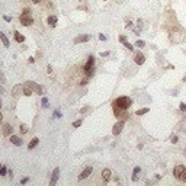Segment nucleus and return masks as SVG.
I'll use <instances>...</instances> for the list:
<instances>
[{
    "label": "nucleus",
    "mask_w": 186,
    "mask_h": 186,
    "mask_svg": "<svg viewBox=\"0 0 186 186\" xmlns=\"http://www.w3.org/2000/svg\"><path fill=\"white\" fill-rule=\"evenodd\" d=\"M170 141H172V143H175V144H176V143H177L179 140H177V137H176V135H173V137H172V140H170Z\"/></svg>",
    "instance_id": "nucleus-32"
},
{
    "label": "nucleus",
    "mask_w": 186,
    "mask_h": 186,
    "mask_svg": "<svg viewBox=\"0 0 186 186\" xmlns=\"http://www.w3.org/2000/svg\"><path fill=\"white\" fill-rule=\"evenodd\" d=\"M19 20H20L22 25H25V26H31V25L34 23V18H32V15H28V13H22L20 18H19Z\"/></svg>",
    "instance_id": "nucleus-2"
},
{
    "label": "nucleus",
    "mask_w": 186,
    "mask_h": 186,
    "mask_svg": "<svg viewBox=\"0 0 186 186\" xmlns=\"http://www.w3.org/2000/svg\"><path fill=\"white\" fill-rule=\"evenodd\" d=\"M0 39H2V42H3L5 47H9V39L6 38V35L3 32H0Z\"/></svg>",
    "instance_id": "nucleus-18"
},
{
    "label": "nucleus",
    "mask_w": 186,
    "mask_h": 186,
    "mask_svg": "<svg viewBox=\"0 0 186 186\" xmlns=\"http://www.w3.org/2000/svg\"><path fill=\"white\" fill-rule=\"evenodd\" d=\"M26 86H29L34 93H36V95H42V87H41L39 84H36V83H34V81H28Z\"/></svg>",
    "instance_id": "nucleus-6"
},
{
    "label": "nucleus",
    "mask_w": 186,
    "mask_h": 186,
    "mask_svg": "<svg viewBox=\"0 0 186 186\" xmlns=\"http://www.w3.org/2000/svg\"><path fill=\"white\" fill-rule=\"evenodd\" d=\"M12 131H13V128H12L10 124H5V125H3V129H2V132H3L5 137H10V135H12Z\"/></svg>",
    "instance_id": "nucleus-11"
},
{
    "label": "nucleus",
    "mask_w": 186,
    "mask_h": 186,
    "mask_svg": "<svg viewBox=\"0 0 186 186\" xmlns=\"http://www.w3.org/2000/svg\"><path fill=\"white\" fill-rule=\"evenodd\" d=\"M125 48L128 49V51H134V45H131L129 42H125Z\"/></svg>",
    "instance_id": "nucleus-25"
},
{
    "label": "nucleus",
    "mask_w": 186,
    "mask_h": 186,
    "mask_svg": "<svg viewBox=\"0 0 186 186\" xmlns=\"http://www.w3.org/2000/svg\"><path fill=\"white\" fill-rule=\"evenodd\" d=\"M185 172H186V167H185L183 164H179V166H176L175 169H173V175H175L176 179H182V176H183Z\"/></svg>",
    "instance_id": "nucleus-3"
},
{
    "label": "nucleus",
    "mask_w": 186,
    "mask_h": 186,
    "mask_svg": "<svg viewBox=\"0 0 186 186\" xmlns=\"http://www.w3.org/2000/svg\"><path fill=\"white\" fill-rule=\"evenodd\" d=\"M6 173H7V169H6V167H2V169H0V176H5Z\"/></svg>",
    "instance_id": "nucleus-26"
},
{
    "label": "nucleus",
    "mask_w": 186,
    "mask_h": 186,
    "mask_svg": "<svg viewBox=\"0 0 186 186\" xmlns=\"http://www.w3.org/2000/svg\"><path fill=\"white\" fill-rule=\"evenodd\" d=\"M183 81H186V77H185V79H183Z\"/></svg>",
    "instance_id": "nucleus-40"
},
{
    "label": "nucleus",
    "mask_w": 186,
    "mask_h": 186,
    "mask_svg": "<svg viewBox=\"0 0 186 186\" xmlns=\"http://www.w3.org/2000/svg\"><path fill=\"white\" fill-rule=\"evenodd\" d=\"M99 39H101V41H106V36L103 34H99Z\"/></svg>",
    "instance_id": "nucleus-30"
},
{
    "label": "nucleus",
    "mask_w": 186,
    "mask_h": 186,
    "mask_svg": "<svg viewBox=\"0 0 186 186\" xmlns=\"http://www.w3.org/2000/svg\"><path fill=\"white\" fill-rule=\"evenodd\" d=\"M180 180H183V182H186V172L183 173V176H182V179Z\"/></svg>",
    "instance_id": "nucleus-36"
},
{
    "label": "nucleus",
    "mask_w": 186,
    "mask_h": 186,
    "mask_svg": "<svg viewBox=\"0 0 186 186\" xmlns=\"http://www.w3.org/2000/svg\"><path fill=\"white\" fill-rule=\"evenodd\" d=\"M58 176H60V169L57 167V169H54V172H53L51 180H49V186H54V185L57 183V180H58Z\"/></svg>",
    "instance_id": "nucleus-10"
},
{
    "label": "nucleus",
    "mask_w": 186,
    "mask_h": 186,
    "mask_svg": "<svg viewBox=\"0 0 186 186\" xmlns=\"http://www.w3.org/2000/svg\"><path fill=\"white\" fill-rule=\"evenodd\" d=\"M119 41L125 44V42H127V38H125V36H124V35H122V36H119Z\"/></svg>",
    "instance_id": "nucleus-33"
},
{
    "label": "nucleus",
    "mask_w": 186,
    "mask_h": 186,
    "mask_svg": "<svg viewBox=\"0 0 186 186\" xmlns=\"http://www.w3.org/2000/svg\"><path fill=\"white\" fill-rule=\"evenodd\" d=\"M54 118H61V112H60V110H55V112H54Z\"/></svg>",
    "instance_id": "nucleus-28"
},
{
    "label": "nucleus",
    "mask_w": 186,
    "mask_h": 186,
    "mask_svg": "<svg viewBox=\"0 0 186 186\" xmlns=\"http://www.w3.org/2000/svg\"><path fill=\"white\" fill-rule=\"evenodd\" d=\"M26 132H28V127L22 124V125H20V134H26Z\"/></svg>",
    "instance_id": "nucleus-23"
},
{
    "label": "nucleus",
    "mask_w": 186,
    "mask_h": 186,
    "mask_svg": "<svg viewBox=\"0 0 186 186\" xmlns=\"http://www.w3.org/2000/svg\"><path fill=\"white\" fill-rule=\"evenodd\" d=\"M2 119H3V115H2V114H0V122H2Z\"/></svg>",
    "instance_id": "nucleus-38"
},
{
    "label": "nucleus",
    "mask_w": 186,
    "mask_h": 186,
    "mask_svg": "<svg viewBox=\"0 0 186 186\" xmlns=\"http://www.w3.org/2000/svg\"><path fill=\"white\" fill-rule=\"evenodd\" d=\"M48 106H49V101L47 97H44L42 99V108H48Z\"/></svg>",
    "instance_id": "nucleus-22"
},
{
    "label": "nucleus",
    "mask_w": 186,
    "mask_h": 186,
    "mask_svg": "<svg viewBox=\"0 0 186 186\" xmlns=\"http://www.w3.org/2000/svg\"><path fill=\"white\" fill-rule=\"evenodd\" d=\"M32 2H34V3H41L42 0H32Z\"/></svg>",
    "instance_id": "nucleus-37"
},
{
    "label": "nucleus",
    "mask_w": 186,
    "mask_h": 186,
    "mask_svg": "<svg viewBox=\"0 0 186 186\" xmlns=\"http://www.w3.org/2000/svg\"><path fill=\"white\" fill-rule=\"evenodd\" d=\"M131 103H132V101L128 96H121V97L115 99V101L112 102V108H118L121 110H127L131 106Z\"/></svg>",
    "instance_id": "nucleus-1"
},
{
    "label": "nucleus",
    "mask_w": 186,
    "mask_h": 186,
    "mask_svg": "<svg viewBox=\"0 0 186 186\" xmlns=\"http://www.w3.org/2000/svg\"><path fill=\"white\" fill-rule=\"evenodd\" d=\"M102 179H103L105 182H108V180L110 179V170H109V169H103V170H102Z\"/></svg>",
    "instance_id": "nucleus-14"
},
{
    "label": "nucleus",
    "mask_w": 186,
    "mask_h": 186,
    "mask_svg": "<svg viewBox=\"0 0 186 186\" xmlns=\"http://www.w3.org/2000/svg\"><path fill=\"white\" fill-rule=\"evenodd\" d=\"M28 182H29V177H23V179L20 180V183H22V185H25V183H28Z\"/></svg>",
    "instance_id": "nucleus-31"
},
{
    "label": "nucleus",
    "mask_w": 186,
    "mask_h": 186,
    "mask_svg": "<svg viewBox=\"0 0 186 186\" xmlns=\"http://www.w3.org/2000/svg\"><path fill=\"white\" fill-rule=\"evenodd\" d=\"M92 172H93V169L92 167H86L83 172H81V175H79V180H83V179H87L90 175H92Z\"/></svg>",
    "instance_id": "nucleus-9"
},
{
    "label": "nucleus",
    "mask_w": 186,
    "mask_h": 186,
    "mask_svg": "<svg viewBox=\"0 0 186 186\" xmlns=\"http://www.w3.org/2000/svg\"><path fill=\"white\" fill-rule=\"evenodd\" d=\"M109 55V53L108 51H105V53H101V57H108Z\"/></svg>",
    "instance_id": "nucleus-35"
},
{
    "label": "nucleus",
    "mask_w": 186,
    "mask_h": 186,
    "mask_svg": "<svg viewBox=\"0 0 186 186\" xmlns=\"http://www.w3.org/2000/svg\"><path fill=\"white\" fill-rule=\"evenodd\" d=\"M93 66H95V57H93V55H90V57H89V60H87V63L84 64V68H83V70H84V73H87L89 70H92V68H93Z\"/></svg>",
    "instance_id": "nucleus-8"
},
{
    "label": "nucleus",
    "mask_w": 186,
    "mask_h": 186,
    "mask_svg": "<svg viewBox=\"0 0 186 186\" xmlns=\"http://www.w3.org/2000/svg\"><path fill=\"white\" fill-rule=\"evenodd\" d=\"M140 172H141V167H140V166H137V167L134 169V172H132V175H134V176H132V180H134V182L138 180V176H137V175H138Z\"/></svg>",
    "instance_id": "nucleus-17"
},
{
    "label": "nucleus",
    "mask_w": 186,
    "mask_h": 186,
    "mask_svg": "<svg viewBox=\"0 0 186 186\" xmlns=\"http://www.w3.org/2000/svg\"><path fill=\"white\" fill-rule=\"evenodd\" d=\"M0 106H2V101H0Z\"/></svg>",
    "instance_id": "nucleus-41"
},
{
    "label": "nucleus",
    "mask_w": 186,
    "mask_h": 186,
    "mask_svg": "<svg viewBox=\"0 0 186 186\" xmlns=\"http://www.w3.org/2000/svg\"><path fill=\"white\" fill-rule=\"evenodd\" d=\"M23 93H25V96H31L34 92H32V89L29 87V86L25 84V86H23Z\"/></svg>",
    "instance_id": "nucleus-19"
},
{
    "label": "nucleus",
    "mask_w": 186,
    "mask_h": 186,
    "mask_svg": "<svg viewBox=\"0 0 186 186\" xmlns=\"http://www.w3.org/2000/svg\"><path fill=\"white\" fill-rule=\"evenodd\" d=\"M148 110H150L148 108H143V109H138V110H137V115H138V116H140V115H145V114L148 112Z\"/></svg>",
    "instance_id": "nucleus-20"
},
{
    "label": "nucleus",
    "mask_w": 186,
    "mask_h": 186,
    "mask_svg": "<svg viewBox=\"0 0 186 186\" xmlns=\"http://www.w3.org/2000/svg\"><path fill=\"white\" fill-rule=\"evenodd\" d=\"M47 22H48V25H49V26H51V28H54L55 25H57V22H58V19H57V16L51 15V16H48Z\"/></svg>",
    "instance_id": "nucleus-12"
},
{
    "label": "nucleus",
    "mask_w": 186,
    "mask_h": 186,
    "mask_svg": "<svg viewBox=\"0 0 186 186\" xmlns=\"http://www.w3.org/2000/svg\"><path fill=\"white\" fill-rule=\"evenodd\" d=\"M10 141H12V144H15L16 147H20L22 143H23L19 137H16V135H10Z\"/></svg>",
    "instance_id": "nucleus-13"
},
{
    "label": "nucleus",
    "mask_w": 186,
    "mask_h": 186,
    "mask_svg": "<svg viewBox=\"0 0 186 186\" xmlns=\"http://www.w3.org/2000/svg\"><path fill=\"white\" fill-rule=\"evenodd\" d=\"M81 124H83V119L74 121V122H73V127H74V128H77V127H80V125H81Z\"/></svg>",
    "instance_id": "nucleus-21"
},
{
    "label": "nucleus",
    "mask_w": 186,
    "mask_h": 186,
    "mask_svg": "<svg viewBox=\"0 0 186 186\" xmlns=\"http://www.w3.org/2000/svg\"><path fill=\"white\" fill-rule=\"evenodd\" d=\"M144 45H145V42H144V41H140V39L135 42V47H138V48H143Z\"/></svg>",
    "instance_id": "nucleus-24"
},
{
    "label": "nucleus",
    "mask_w": 186,
    "mask_h": 186,
    "mask_svg": "<svg viewBox=\"0 0 186 186\" xmlns=\"http://www.w3.org/2000/svg\"><path fill=\"white\" fill-rule=\"evenodd\" d=\"M3 19H5L6 22H12V18H10V16H3Z\"/></svg>",
    "instance_id": "nucleus-34"
},
{
    "label": "nucleus",
    "mask_w": 186,
    "mask_h": 186,
    "mask_svg": "<svg viewBox=\"0 0 186 186\" xmlns=\"http://www.w3.org/2000/svg\"><path fill=\"white\" fill-rule=\"evenodd\" d=\"M134 61H135V64H138V66L144 64V63H145V57H144V54L140 53V51H137V53L134 54Z\"/></svg>",
    "instance_id": "nucleus-5"
},
{
    "label": "nucleus",
    "mask_w": 186,
    "mask_h": 186,
    "mask_svg": "<svg viewBox=\"0 0 186 186\" xmlns=\"http://www.w3.org/2000/svg\"><path fill=\"white\" fill-rule=\"evenodd\" d=\"M87 110H90V106H86V108H83V109H80V114H86Z\"/></svg>",
    "instance_id": "nucleus-27"
},
{
    "label": "nucleus",
    "mask_w": 186,
    "mask_h": 186,
    "mask_svg": "<svg viewBox=\"0 0 186 186\" xmlns=\"http://www.w3.org/2000/svg\"><path fill=\"white\" fill-rule=\"evenodd\" d=\"M5 90H3V87H0V93H3Z\"/></svg>",
    "instance_id": "nucleus-39"
},
{
    "label": "nucleus",
    "mask_w": 186,
    "mask_h": 186,
    "mask_svg": "<svg viewBox=\"0 0 186 186\" xmlns=\"http://www.w3.org/2000/svg\"><path fill=\"white\" fill-rule=\"evenodd\" d=\"M124 125H125V121L116 122L115 125H114V128H112V134H114V135H119L121 131H122V128H124Z\"/></svg>",
    "instance_id": "nucleus-7"
},
{
    "label": "nucleus",
    "mask_w": 186,
    "mask_h": 186,
    "mask_svg": "<svg viewBox=\"0 0 186 186\" xmlns=\"http://www.w3.org/2000/svg\"><path fill=\"white\" fill-rule=\"evenodd\" d=\"M13 35H15V41H16V42H19V44H22V42L25 41V36H23L22 34H19L18 31H15V34H13Z\"/></svg>",
    "instance_id": "nucleus-15"
},
{
    "label": "nucleus",
    "mask_w": 186,
    "mask_h": 186,
    "mask_svg": "<svg viewBox=\"0 0 186 186\" xmlns=\"http://www.w3.org/2000/svg\"><path fill=\"white\" fill-rule=\"evenodd\" d=\"M38 143H39V140L36 138V137H35V138H32V140L29 141V144H28V148H29V150H32V148H35L36 145H38Z\"/></svg>",
    "instance_id": "nucleus-16"
},
{
    "label": "nucleus",
    "mask_w": 186,
    "mask_h": 186,
    "mask_svg": "<svg viewBox=\"0 0 186 186\" xmlns=\"http://www.w3.org/2000/svg\"><path fill=\"white\" fill-rule=\"evenodd\" d=\"M179 109L182 110V112H185V110H186V105H185V103H180V106H179Z\"/></svg>",
    "instance_id": "nucleus-29"
},
{
    "label": "nucleus",
    "mask_w": 186,
    "mask_h": 186,
    "mask_svg": "<svg viewBox=\"0 0 186 186\" xmlns=\"http://www.w3.org/2000/svg\"><path fill=\"white\" fill-rule=\"evenodd\" d=\"M90 38H92V35H89V34L79 35V36H76V38H74V44H83V42H87V41H90Z\"/></svg>",
    "instance_id": "nucleus-4"
},
{
    "label": "nucleus",
    "mask_w": 186,
    "mask_h": 186,
    "mask_svg": "<svg viewBox=\"0 0 186 186\" xmlns=\"http://www.w3.org/2000/svg\"><path fill=\"white\" fill-rule=\"evenodd\" d=\"M0 169H2V166H0Z\"/></svg>",
    "instance_id": "nucleus-42"
}]
</instances>
